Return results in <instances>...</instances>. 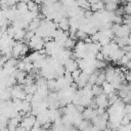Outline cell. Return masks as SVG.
Instances as JSON below:
<instances>
[{
    "label": "cell",
    "instance_id": "9c48e42d",
    "mask_svg": "<svg viewBox=\"0 0 131 131\" xmlns=\"http://www.w3.org/2000/svg\"><path fill=\"white\" fill-rule=\"evenodd\" d=\"M91 91H92V93H93L94 96H98V95H100L101 93H103V88H102V86H100V85L94 84V85L92 86Z\"/></svg>",
    "mask_w": 131,
    "mask_h": 131
},
{
    "label": "cell",
    "instance_id": "ac0fdd59",
    "mask_svg": "<svg viewBox=\"0 0 131 131\" xmlns=\"http://www.w3.org/2000/svg\"><path fill=\"white\" fill-rule=\"evenodd\" d=\"M14 1H15V2H16V3H18V2H20V1H21V0H14Z\"/></svg>",
    "mask_w": 131,
    "mask_h": 131
},
{
    "label": "cell",
    "instance_id": "4fadbf2b",
    "mask_svg": "<svg viewBox=\"0 0 131 131\" xmlns=\"http://www.w3.org/2000/svg\"><path fill=\"white\" fill-rule=\"evenodd\" d=\"M124 10H125V14H130L131 15V2H128L124 6Z\"/></svg>",
    "mask_w": 131,
    "mask_h": 131
},
{
    "label": "cell",
    "instance_id": "6da1fadb",
    "mask_svg": "<svg viewBox=\"0 0 131 131\" xmlns=\"http://www.w3.org/2000/svg\"><path fill=\"white\" fill-rule=\"evenodd\" d=\"M89 76H90V75H88V74H86V73L82 72V74L80 75L79 79L76 81V83H77V85H78V88H79V89L84 88V87H85V86L88 84Z\"/></svg>",
    "mask_w": 131,
    "mask_h": 131
},
{
    "label": "cell",
    "instance_id": "8992f818",
    "mask_svg": "<svg viewBox=\"0 0 131 131\" xmlns=\"http://www.w3.org/2000/svg\"><path fill=\"white\" fill-rule=\"evenodd\" d=\"M102 88H103V93H105L106 95H108L110 93H112V92H115V87L110 83V82H107V81H105L103 84H102Z\"/></svg>",
    "mask_w": 131,
    "mask_h": 131
},
{
    "label": "cell",
    "instance_id": "2e32d148",
    "mask_svg": "<svg viewBox=\"0 0 131 131\" xmlns=\"http://www.w3.org/2000/svg\"><path fill=\"white\" fill-rule=\"evenodd\" d=\"M1 131H10V130H9V129L6 127V128H4V129H1Z\"/></svg>",
    "mask_w": 131,
    "mask_h": 131
},
{
    "label": "cell",
    "instance_id": "d6986e66",
    "mask_svg": "<svg viewBox=\"0 0 131 131\" xmlns=\"http://www.w3.org/2000/svg\"><path fill=\"white\" fill-rule=\"evenodd\" d=\"M98 131H105V129H103V130H98Z\"/></svg>",
    "mask_w": 131,
    "mask_h": 131
},
{
    "label": "cell",
    "instance_id": "ba28073f",
    "mask_svg": "<svg viewBox=\"0 0 131 131\" xmlns=\"http://www.w3.org/2000/svg\"><path fill=\"white\" fill-rule=\"evenodd\" d=\"M76 44H77V43H76V40H75V39H72V38L69 37V38L66 40V42H64V46H63V47H64L66 49H70V50H71V49L75 48Z\"/></svg>",
    "mask_w": 131,
    "mask_h": 131
},
{
    "label": "cell",
    "instance_id": "277c9868",
    "mask_svg": "<svg viewBox=\"0 0 131 131\" xmlns=\"http://www.w3.org/2000/svg\"><path fill=\"white\" fill-rule=\"evenodd\" d=\"M57 25H58V28L61 29V30L64 31V32H69L70 29H71V26H70V19H69L67 16H64V17H63Z\"/></svg>",
    "mask_w": 131,
    "mask_h": 131
},
{
    "label": "cell",
    "instance_id": "7c38bea8",
    "mask_svg": "<svg viewBox=\"0 0 131 131\" xmlns=\"http://www.w3.org/2000/svg\"><path fill=\"white\" fill-rule=\"evenodd\" d=\"M81 74H82V71H81L80 69H77V70H75V71L72 73V77H73V79H74L75 82L79 79V77H80Z\"/></svg>",
    "mask_w": 131,
    "mask_h": 131
},
{
    "label": "cell",
    "instance_id": "30bf717a",
    "mask_svg": "<svg viewBox=\"0 0 131 131\" xmlns=\"http://www.w3.org/2000/svg\"><path fill=\"white\" fill-rule=\"evenodd\" d=\"M118 8V3H115V2H107L105 3V6H104V9L106 11H116V9Z\"/></svg>",
    "mask_w": 131,
    "mask_h": 131
},
{
    "label": "cell",
    "instance_id": "9a60e30c",
    "mask_svg": "<svg viewBox=\"0 0 131 131\" xmlns=\"http://www.w3.org/2000/svg\"><path fill=\"white\" fill-rule=\"evenodd\" d=\"M88 1L90 2V4H95V3H97V2H99L101 0H88Z\"/></svg>",
    "mask_w": 131,
    "mask_h": 131
},
{
    "label": "cell",
    "instance_id": "5bb4252c",
    "mask_svg": "<svg viewBox=\"0 0 131 131\" xmlns=\"http://www.w3.org/2000/svg\"><path fill=\"white\" fill-rule=\"evenodd\" d=\"M95 58H96L97 60H105V56H104V54H103L101 51H99V52L96 53Z\"/></svg>",
    "mask_w": 131,
    "mask_h": 131
},
{
    "label": "cell",
    "instance_id": "52a82bcc",
    "mask_svg": "<svg viewBox=\"0 0 131 131\" xmlns=\"http://www.w3.org/2000/svg\"><path fill=\"white\" fill-rule=\"evenodd\" d=\"M104 6H105L104 2L103 1H99V2H97L95 4H91V10L93 12H98V11L103 10L104 9Z\"/></svg>",
    "mask_w": 131,
    "mask_h": 131
},
{
    "label": "cell",
    "instance_id": "5b68a950",
    "mask_svg": "<svg viewBox=\"0 0 131 131\" xmlns=\"http://www.w3.org/2000/svg\"><path fill=\"white\" fill-rule=\"evenodd\" d=\"M16 8L18 9V11H19V13H20L21 15H24V14L27 13V12H29L28 3H26V2H23V1L18 2V3L16 4Z\"/></svg>",
    "mask_w": 131,
    "mask_h": 131
},
{
    "label": "cell",
    "instance_id": "7a4b0ae2",
    "mask_svg": "<svg viewBox=\"0 0 131 131\" xmlns=\"http://www.w3.org/2000/svg\"><path fill=\"white\" fill-rule=\"evenodd\" d=\"M83 115V118L86 119V120H92L93 118H95L97 116V113H96V108H93L91 106H88L84 110V112L82 113Z\"/></svg>",
    "mask_w": 131,
    "mask_h": 131
},
{
    "label": "cell",
    "instance_id": "e0dca14e",
    "mask_svg": "<svg viewBox=\"0 0 131 131\" xmlns=\"http://www.w3.org/2000/svg\"><path fill=\"white\" fill-rule=\"evenodd\" d=\"M23 2H26V3H29L30 1H32V0H21Z\"/></svg>",
    "mask_w": 131,
    "mask_h": 131
},
{
    "label": "cell",
    "instance_id": "3957f363",
    "mask_svg": "<svg viewBox=\"0 0 131 131\" xmlns=\"http://www.w3.org/2000/svg\"><path fill=\"white\" fill-rule=\"evenodd\" d=\"M64 69H66L67 72L73 73L75 70L79 69V68H78V62H77V60H75L74 58H70V59L64 63Z\"/></svg>",
    "mask_w": 131,
    "mask_h": 131
},
{
    "label": "cell",
    "instance_id": "8fae6325",
    "mask_svg": "<svg viewBox=\"0 0 131 131\" xmlns=\"http://www.w3.org/2000/svg\"><path fill=\"white\" fill-rule=\"evenodd\" d=\"M39 5L34 1V0H32V1H30L29 3H28V8H29V11H34V10H38L39 9Z\"/></svg>",
    "mask_w": 131,
    "mask_h": 131
}]
</instances>
